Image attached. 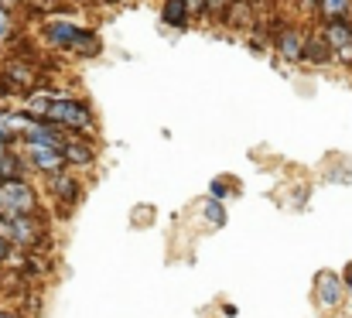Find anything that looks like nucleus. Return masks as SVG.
Listing matches in <instances>:
<instances>
[{"label": "nucleus", "mask_w": 352, "mask_h": 318, "mask_svg": "<svg viewBox=\"0 0 352 318\" xmlns=\"http://www.w3.org/2000/svg\"><path fill=\"white\" fill-rule=\"evenodd\" d=\"M0 86H3V93H34L38 69L28 59H10L0 72Z\"/></svg>", "instance_id": "obj_5"}, {"label": "nucleus", "mask_w": 352, "mask_h": 318, "mask_svg": "<svg viewBox=\"0 0 352 318\" xmlns=\"http://www.w3.org/2000/svg\"><path fill=\"white\" fill-rule=\"evenodd\" d=\"M161 21H164L168 28H175V31H185L188 21H192V10H188L185 0H164V7H161Z\"/></svg>", "instance_id": "obj_12"}, {"label": "nucleus", "mask_w": 352, "mask_h": 318, "mask_svg": "<svg viewBox=\"0 0 352 318\" xmlns=\"http://www.w3.org/2000/svg\"><path fill=\"white\" fill-rule=\"evenodd\" d=\"M41 34H45V41L52 48L69 52L76 59H96L103 52L100 34L93 28H86V24H76V21H45Z\"/></svg>", "instance_id": "obj_2"}, {"label": "nucleus", "mask_w": 352, "mask_h": 318, "mask_svg": "<svg viewBox=\"0 0 352 318\" xmlns=\"http://www.w3.org/2000/svg\"><path fill=\"white\" fill-rule=\"evenodd\" d=\"M342 284H346V291H352V264L346 267V274H342Z\"/></svg>", "instance_id": "obj_20"}, {"label": "nucleus", "mask_w": 352, "mask_h": 318, "mask_svg": "<svg viewBox=\"0 0 352 318\" xmlns=\"http://www.w3.org/2000/svg\"><path fill=\"white\" fill-rule=\"evenodd\" d=\"M315 7H318V14L329 21V17H346L349 7H352V0H318Z\"/></svg>", "instance_id": "obj_14"}, {"label": "nucleus", "mask_w": 352, "mask_h": 318, "mask_svg": "<svg viewBox=\"0 0 352 318\" xmlns=\"http://www.w3.org/2000/svg\"><path fill=\"white\" fill-rule=\"evenodd\" d=\"M10 250H14V246H10V243H7V240L0 236V264H3V260L10 257Z\"/></svg>", "instance_id": "obj_19"}, {"label": "nucleus", "mask_w": 352, "mask_h": 318, "mask_svg": "<svg viewBox=\"0 0 352 318\" xmlns=\"http://www.w3.org/2000/svg\"><path fill=\"white\" fill-rule=\"evenodd\" d=\"M48 192L58 199V202H65V206H76L79 202V195H82V185L76 182V171H58V175H48Z\"/></svg>", "instance_id": "obj_10"}, {"label": "nucleus", "mask_w": 352, "mask_h": 318, "mask_svg": "<svg viewBox=\"0 0 352 318\" xmlns=\"http://www.w3.org/2000/svg\"><path fill=\"white\" fill-rule=\"evenodd\" d=\"M28 113L31 116H41L69 134H89L96 127L93 120V109L76 100V96H62V93H48V89H34L28 93Z\"/></svg>", "instance_id": "obj_1"}, {"label": "nucleus", "mask_w": 352, "mask_h": 318, "mask_svg": "<svg viewBox=\"0 0 352 318\" xmlns=\"http://www.w3.org/2000/svg\"><path fill=\"white\" fill-rule=\"evenodd\" d=\"M21 3H38V7H48L52 0H21Z\"/></svg>", "instance_id": "obj_22"}, {"label": "nucleus", "mask_w": 352, "mask_h": 318, "mask_svg": "<svg viewBox=\"0 0 352 318\" xmlns=\"http://www.w3.org/2000/svg\"><path fill=\"white\" fill-rule=\"evenodd\" d=\"M233 0H206V14H223Z\"/></svg>", "instance_id": "obj_18"}, {"label": "nucleus", "mask_w": 352, "mask_h": 318, "mask_svg": "<svg viewBox=\"0 0 352 318\" xmlns=\"http://www.w3.org/2000/svg\"><path fill=\"white\" fill-rule=\"evenodd\" d=\"M0 215H38V192L24 178L0 182Z\"/></svg>", "instance_id": "obj_4"}, {"label": "nucleus", "mask_w": 352, "mask_h": 318, "mask_svg": "<svg viewBox=\"0 0 352 318\" xmlns=\"http://www.w3.org/2000/svg\"><path fill=\"white\" fill-rule=\"evenodd\" d=\"M202 212H206V222H209V226H226V209H223V202L209 199Z\"/></svg>", "instance_id": "obj_15"}, {"label": "nucleus", "mask_w": 352, "mask_h": 318, "mask_svg": "<svg viewBox=\"0 0 352 318\" xmlns=\"http://www.w3.org/2000/svg\"><path fill=\"white\" fill-rule=\"evenodd\" d=\"M301 59H308V62H315V65H325V62H332L336 55H332V48H329V41H325L322 34H311V38H305Z\"/></svg>", "instance_id": "obj_13"}, {"label": "nucleus", "mask_w": 352, "mask_h": 318, "mask_svg": "<svg viewBox=\"0 0 352 318\" xmlns=\"http://www.w3.org/2000/svg\"><path fill=\"white\" fill-rule=\"evenodd\" d=\"M21 151H24V154H21L24 165H31V168L41 171L45 178L65 171V154H62V147H48V144H21Z\"/></svg>", "instance_id": "obj_6"}, {"label": "nucleus", "mask_w": 352, "mask_h": 318, "mask_svg": "<svg viewBox=\"0 0 352 318\" xmlns=\"http://www.w3.org/2000/svg\"><path fill=\"white\" fill-rule=\"evenodd\" d=\"M322 38L329 41V48H332L336 59L352 62V24L346 17H329L325 28H322Z\"/></svg>", "instance_id": "obj_7"}, {"label": "nucleus", "mask_w": 352, "mask_h": 318, "mask_svg": "<svg viewBox=\"0 0 352 318\" xmlns=\"http://www.w3.org/2000/svg\"><path fill=\"white\" fill-rule=\"evenodd\" d=\"M0 116H3V106H0Z\"/></svg>", "instance_id": "obj_25"}, {"label": "nucleus", "mask_w": 352, "mask_h": 318, "mask_svg": "<svg viewBox=\"0 0 352 318\" xmlns=\"http://www.w3.org/2000/svg\"><path fill=\"white\" fill-rule=\"evenodd\" d=\"M342 295H346L342 277L332 274V271H322L318 281H315V298H318V305H322V308H339V305H342Z\"/></svg>", "instance_id": "obj_8"}, {"label": "nucleus", "mask_w": 352, "mask_h": 318, "mask_svg": "<svg viewBox=\"0 0 352 318\" xmlns=\"http://www.w3.org/2000/svg\"><path fill=\"white\" fill-rule=\"evenodd\" d=\"M0 318H21L17 312H0Z\"/></svg>", "instance_id": "obj_23"}, {"label": "nucleus", "mask_w": 352, "mask_h": 318, "mask_svg": "<svg viewBox=\"0 0 352 318\" xmlns=\"http://www.w3.org/2000/svg\"><path fill=\"white\" fill-rule=\"evenodd\" d=\"M277 52H280V59L298 62L301 52H305V34H301L298 28H280V31H277Z\"/></svg>", "instance_id": "obj_11"}, {"label": "nucleus", "mask_w": 352, "mask_h": 318, "mask_svg": "<svg viewBox=\"0 0 352 318\" xmlns=\"http://www.w3.org/2000/svg\"><path fill=\"white\" fill-rule=\"evenodd\" d=\"M0 236L14 246V250H28V253H45V240L48 229L38 215H0Z\"/></svg>", "instance_id": "obj_3"}, {"label": "nucleus", "mask_w": 352, "mask_h": 318, "mask_svg": "<svg viewBox=\"0 0 352 318\" xmlns=\"http://www.w3.org/2000/svg\"><path fill=\"white\" fill-rule=\"evenodd\" d=\"M62 154H65V168H89V165L96 161V147H93L89 140L76 137V134H69V137H65Z\"/></svg>", "instance_id": "obj_9"}, {"label": "nucleus", "mask_w": 352, "mask_h": 318, "mask_svg": "<svg viewBox=\"0 0 352 318\" xmlns=\"http://www.w3.org/2000/svg\"><path fill=\"white\" fill-rule=\"evenodd\" d=\"M103 3H117V0H103Z\"/></svg>", "instance_id": "obj_24"}, {"label": "nucleus", "mask_w": 352, "mask_h": 318, "mask_svg": "<svg viewBox=\"0 0 352 318\" xmlns=\"http://www.w3.org/2000/svg\"><path fill=\"white\" fill-rule=\"evenodd\" d=\"M10 34H14V17H10L7 7H0V45L10 41Z\"/></svg>", "instance_id": "obj_17"}, {"label": "nucleus", "mask_w": 352, "mask_h": 318, "mask_svg": "<svg viewBox=\"0 0 352 318\" xmlns=\"http://www.w3.org/2000/svg\"><path fill=\"white\" fill-rule=\"evenodd\" d=\"M230 192H233V182L230 178H212L209 182V199L223 202V199H230Z\"/></svg>", "instance_id": "obj_16"}, {"label": "nucleus", "mask_w": 352, "mask_h": 318, "mask_svg": "<svg viewBox=\"0 0 352 318\" xmlns=\"http://www.w3.org/2000/svg\"><path fill=\"white\" fill-rule=\"evenodd\" d=\"M17 3H21V0H0V7H7V10H14Z\"/></svg>", "instance_id": "obj_21"}]
</instances>
